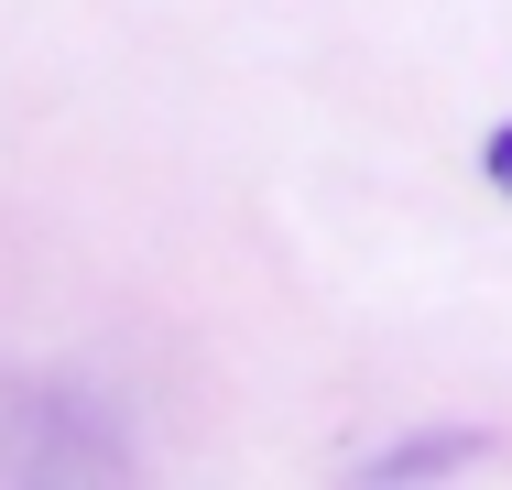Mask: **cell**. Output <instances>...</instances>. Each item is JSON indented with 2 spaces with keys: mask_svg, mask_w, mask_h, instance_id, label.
<instances>
[{
  "mask_svg": "<svg viewBox=\"0 0 512 490\" xmlns=\"http://www.w3.org/2000/svg\"><path fill=\"white\" fill-rule=\"evenodd\" d=\"M491 186L512 196V120H502V131H491Z\"/></svg>",
  "mask_w": 512,
  "mask_h": 490,
  "instance_id": "6da1fadb",
  "label": "cell"
}]
</instances>
